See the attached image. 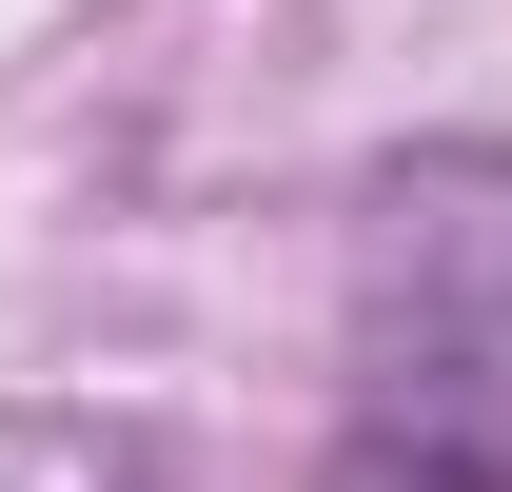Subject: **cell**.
<instances>
[{
  "label": "cell",
  "instance_id": "1",
  "mask_svg": "<svg viewBox=\"0 0 512 492\" xmlns=\"http://www.w3.org/2000/svg\"><path fill=\"white\" fill-rule=\"evenodd\" d=\"M335 492H512V138L375 158V197H355Z\"/></svg>",
  "mask_w": 512,
  "mask_h": 492
}]
</instances>
